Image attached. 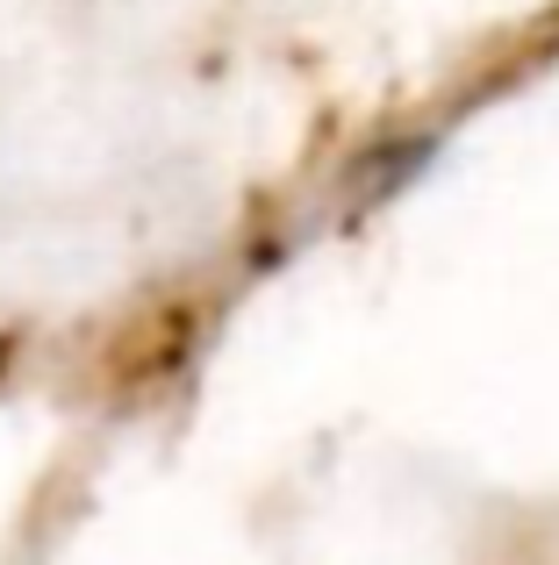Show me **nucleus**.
Here are the masks:
<instances>
[]
</instances>
